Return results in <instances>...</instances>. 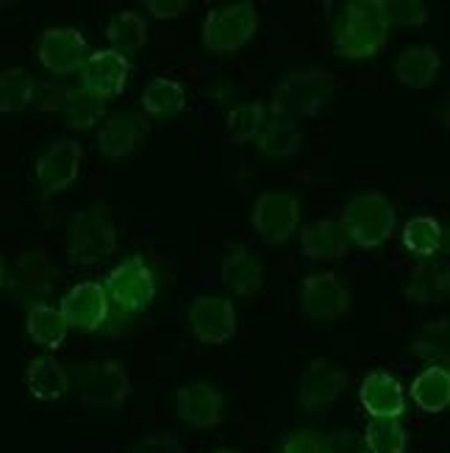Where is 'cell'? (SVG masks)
Here are the masks:
<instances>
[{"label":"cell","instance_id":"6da1fadb","mask_svg":"<svg viewBox=\"0 0 450 453\" xmlns=\"http://www.w3.org/2000/svg\"><path fill=\"white\" fill-rule=\"evenodd\" d=\"M386 36L384 0H350L334 26V50L342 58H376L386 48Z\"/></svg>","mask_w":450,"mask_h":453},{"label":"cell","instance_id":"7a4b0ae2","mask_svg":"<svg viewBox=\"0 0 450 453\" xmlns=\"http://www.w3.org/2000/svg\"><path fill=\"white\" fill-rule=\"evenodd\" d=\"M331 95H334V75L323 70H298L281 78V84L272 89L270 111L284 120L315 117L325 109Z\"/></svg>","mask_w":450,"mask_h":453},{"label":"cell","instance_id":"3957f363","mask_svg":"<svg viewBox=\"0 0 450 453\" xmlns=\"http://www.w3.org/2000/svg\"><path fill=\"white\" fill-rule=\"evenodd\" d=\"M339 223L347 234V242L359 248H378L393 236L398 214L386 195L362 192L347 201Z\"/></svg>","mask_w":450,"mask_h":453},{"label":"cell","instance_id":"277c9868","mask_svg":"<svg viewBox=\"0 0 450 453\" xmlns=\"http://www.w3.org/2000/svg\"><path fill=\"white\" fill-rule=\"evenodd\" d=\"M67 381L75 398L89 409H117L131 392L126 370L111 359L78 365L75 370H67Z\"/></svg>","mask_w":450,"mask_h":453},{"label":"cell","instance_id":"5b68a950","mask_svg":"<svg viewBox=\"0 0 450 453\" xmlns=\"http://www.w3.org/2000/svg\"><path fill=\"white\" fill-rule=\"evenodd\" d=\"M117 250V231L109 218V209L95 203L78 211L70 234H67V253L75 265H101Z\"/></svg>","mask_w":450,"mask_h":453},{"label":"cell","instance_id":"8992f818","mask_svg":"<svg viewBox=\"0 0 450 453\" xmlns=\"http://www.w3.org/2000/svg\"><path fill=\"white\" fill-rule=\"evenodd\" d=\"M259 28V12L250 0L211 9L203 19V48L209 53H233L245 48Z\"/></svg>","mask_w":450,"mask_h":453},{"label":"cell","instance_id":"52a82bcc","mask_svg":"<svg viewBox=\"0 0 450 453\" xmlns=\"http://www.w3.org/2000/svg\"><path fill=\"white\" fill-rule=\"evenodd\" d=\"M103 289L109 295V303H114L120 311L140 314L156 298V279L142 256H131L109 273Z\"/></svg>","mask_w":450,"mask_h":453},{"label":"cell","instance_id":"ba28073f","mask_svg":"<svg viewBox=\"0 0 450 453\" xmlns=\"http://www.w3.org/2000/svg\"><path fill=\"white\" fill-rule=\"evenodd\" d=\"M250 223L264 245H284L301 228V201L281 189L264 192L253 203Z\"/></svg>","mask_w":450,"mask_h":453},{"label":"cell","instance_id":"9c48e42d","mask_svg":"<svg viewBox=\"0 0 450 453\" xmlns=\"http://www.w3.org/2000/svg\"><path fill=\"white\" fill-rule=\"evenodd\" d=\"M354 295L334 273H315L303 281L301 311L311 323H339L350 314Z\"/></svg>","mask_w":450,"mask_h":453},{"label":"cell","instance_id":"30bf717a","mask_svg":"<svg viewBox=\"0 0 450 453\" xmlns=\"http://www.w3.org/2000/svg\"><path fill=\"white\" fill-rule=\"evenodd\" d=\"M84 162V148L75 140H56L42 150V156L36 159L34 179L36 187L42 189V195H58L75 184L78 173H81Z\"/></svg>","mask_w":450,"mask_h":453},{"label":"cell","instance_id":"8fae6325","mask_svg":"<svg viewBox=\"0 0 450 453\" xmlns=\"http://www.w3.org/2000/svg\"><path fill=\"white\" fill-rule=\"evenodd\" d=\"M36 56L50 75L65 78L72 73H81L89 56V45L87 36L78 28H48L39 36Z\"/></svg>","mask_w":450,"mask_h":453},{"label":"cell","instance_id":"7c38bea8","mask_svg":"<svg viewBox=\"0 0 450 453\" xmlns=\"http://www.w3.org/2000/svg\"><path fill=\"white\" fill-rule=\"evenodd\" d=\"M189 326L203 345H225L237 334V309L225 298L201 295L189 306Z\"/></svg>","mask_w":450,"mask_h":453},{"label":"cell","instance_id":"4fadbf2b","mask_svg":"<svg viewBox=\"0 0 450 453\" xmlns=\"http://www.w3.org/2000/svg\"><path fill=\"white\" fill-rule=\"evenodd\" d=\"M347 372L331 362L315 359L298 381V401L306 411H320L331 403H337L347 392Z\"/></svg>","mask_w":450,"mask_h":453},{"label":"cell","instance_id":"5bb4252c","mask_svg":"<svg viewBox=\"0 0 450 453\" xmlns=\"http://www.w3.org/2000/svg\"><path fill=\"white\" fill-rule=\"evenodd\" d=\"M58 311H62L67 328L97 331V328H103V323L109 318V295L95 281L75 284L62 298Z\"/></svg>","mask_w":450,"mask_h":453},{"label":"cell","instance_id":"9a60e30c","mask_svg":"<svg viewBox=\"0 0 450 453\" xmlns=\"http://www.w3.org/2000/svg\"><path fill=\"white\" fill-rule=\"evenodd\" d=\"M150 134V123L136 111H114L106 117V123L97 134V150L103 159H123L133 153Z\"/></svg>","mask_w":450,"mask_h":453},{"label":"cell","instance_id":"2e32d148","mask_svg":"<svg viewBox=\"0 0 450 453\" xmlns=\"http://www.w3.org/2000/svg\"><path fill=\"white\" fill-rule=\"evenodd\" d=\"M175 409L189 428H214L223 420V392L211 381H189L175 395Z\"/></svg>","mask_w":450,"mask_h":453},{"label":"cell","instance_id":"e0dca14e","mask_svg":"<svg viewBox=\"0 0 450 453\" xmlns=\"http://www.w3.org/2000/svg\"><path fill=\"white\" fill-rule=\"evenodd\" d=\"M131 75V65L128 58L114 53V50H97L89 53L87 62L81 67V87L106 97H117L126 89V81Z\"/></svg>","mask_w":450,"mask_h":453},{"label":"cell","instance_id":"ac0fdd59","mask_svg":"<svg viewBox=\"0 0 450 453\" xmlns=\"http://www.w3.org/2000/svg\"><path fill=\"white\" fill-rule=\"evenodd\" d=\"M359 401L373 420H398L406 411V395L400 381L386 370H376L362 381Z\"/></svg>","mask_w":450,"mask_h":453},{"label":"cell","instance_id":"d6986e66","mask_svg":"<svg viewBox=\"0 0 450 453\" xmlns=\"http://www.w3.org/2000/svg\"><path fill=\"white\" fill-rule=\"evenodd\" d=\"M223 284L240 298H256L264 284V265L250 248H231L223 259Z\"/></svg>","mask_w":450,"mask_h":453},{"label":"cell","instance_id":"ffe728a7","mask_svg":"<svg viewBox=\"0 0 450 453\" xmlns=\"http://www.w3.org/2000/svg\"><path fill=\"white\" fill-rule=\"evenodd\" d=\"M301 250L311 262H337L347 253V234L339 220L320 218L303 228Z\"/></svg>","mask_w":450,"mask_h":453},{"label":"cell","instance_id":"44dd1931","mask_svg":"<svg viewBox=\"0 0 450 453\" xmlns=\"http://www.w3.org/2000/svg\"><path fill=\"white\" fill-rule=\"evenodd\" d=\"M442 70V58L431 45H412L398 56L395 78L408 89H425L437 81Z\"/></svg>","mask_w":450,"mask_h":453},{"label":"cell","instance_id":"7402d4cb","mask_svg":"<svg viewBox=\"0 0 450 453\" xmlns=\"http://www.w3.org/2000/svg\"><path fill=\"white\" fill-rule=\"evenodd\" d=\"M447 292H450V273L445 262L417 267L403 287L406 301L415 306H439L445 303Z\"/></svg>","mask_w":450,"mask_h":453},{"label":"cell","instance_id":"603a6c76","mask_svg":"<svg viewBox=\"0 0 450 453\" xmlns=\"http://www.w3.org/2000/svg\"><path fill=\"white\" fill-rule=\"evenodd\" d=\"M26 389L36 401H58L70 392L67 370L53 357H36L26 367Z\"/></svg>","mask_w":450,"mask_h":453},{"label":"cell","instance_id":"cb8c5ba5","mask_svg":"<svg viewBox=\"0 0 450 453\" xmlns=\"http://www.w3.org/2000/svg\"><path fill=\"white\" fill-rule=\"evenodd\" d=\"M412 398L415 406L425 415H442L450 406V372L439 365L425 367L420 376L412 381Z\"/></svg>","mask_w":450,"mask_h":453},{"label":"cell","instance_id":"d4e9b609","mask_svg":"<svg viewBox=\"0 0 450 453\" xmlns=\"http://www.w3.org/2000/svg\"><path fill=\"white\" fill-rule=\"evenodd\" d=\"M256 148L259 153H264L267 159H289V156H295L303 145V131L298 123L292 120H284V117H272L270 123L262 126L256 140Z\"/></svg>","mask_w":450,"mask_h":453},{"label":"cell","instance_id":"484cf974","mask_svg":"<svg viewBox=\"0 0 450 453\" xmlns=\"http://www.w3.org/2000/svg\"><path fill=\"white\" fill-rule=\"evenodd\" d=\"M106 39H109V50L120 53V56H131L136 50H142L148 45V23L142 14L136 12H120L109 19L106 26Z\"/></svg>","mask_w":450,"mask_h":453},{"label":"cell","instance_id":"4316f807","mask_svg":"<svg viewBox=\"0 0 450 453\" xmlns=\"http://www.w3.org/2000/svg\"><path fill=\"white\" fill-rule=\"evenodd\" d=\"M26 328H28V337L42 345L48 350H58L67 340V323L62 318V311L48 306V303H34L28 309V318H26Z\"/></svg>","mask_w":450,"mask_h":453},{"label":"cell","instance_id":"83f0119b","mask_svg":"<svg viewBox=\"0 0 450 453\" xmlns=\"http://www.w3.org/2000/svg\"><path fill=\"white\" fill-rule=\"evenodd\" d=\"M140 104L153 120H170V117L181 114L187 104V92L179 81H172V78H153L145 87Z\"/></svg>","mask_w":450,"mask_h":453},{"label":"cell","instance_id":"f1b7e54d","mask_svg":"<svg viewBox=\"0 0 450 453\" xmlns=\"http://www.w3.org/2000/svg\"><path fill=\"white\" fill-rule=\"evenodd\" d=\"M36 78L23 67H9L0 73V111L14 114L34 104L36 97Z\"/></svg>","mask_w":450,"mask_h":453},{"label":"cell","instance_id":"f546056e","mask_svg":"<svg viewBox=\"0 0 450 453\" xmlns=\"http://www.w3.org/2000/svg\"><path fill=\"white\" fill-rule=\"evenodd\" d=\"M53 281H56V267L50 265L45 253H26L19 259L17 279H14L19 292L31 295V298H42V295L53 289Z\"/></svg>","mask_w":450,"mask_h":453},{"label":"cell","instance_id":"4dcf8cb0","mask_svg":"<svg viewBox=\"0 0 450 453\" xmlns=\"http://www.w3.org/2000/svg\"><path fill=\"white\" fill-rule=\"evenodd\" d=\"M442 226L434 218H412L403 226V248L417 259H431L442 250Z\"/></svg>","mask_w":450,"mask_h":453},{"label":"cell","instance_id":"1f68e13d","mask_svg":"<svg viewBox=\"0 0 450 453\" xmlns=\"http://www.w3.org/2000/svg\"><path fill=\"white\" fill-rule=\"evenodd\" d=\"M106 114V101L101 95H95L84 87L70 92L67 106H65V120L72 131H89L95 123H101Z\"/></svg>","mask_w":450,"mask_h":453},{"label":"cell","instance_id":"d6a6232c","mask_svg":"<svg viewBox=\"0 0 450 453\" xmlns=\"http://www.w3.org/2000/svg\"><path fill=\"white\" fill-rule=\"evenodd\" d=\"M264 126V106L256 101H248L233 106L225 117V134L233 145H248L259 136Z\"/></svg>","mask_w":450,"mask_h":453},{"label":"cell","instance_id":"836d02e7","mask_svg":"<svg viewBox=\"0 0 450 453\" xmlns=\"http://www.w3.org/2000/svg\"><path fill=\"white\" fill-rule=\"evenodd\" d=\"M412 350L417 359H423L428 365L445 362L450 353V323L442 318V320H431L428 326H423L412 342Z\"/></svg>","mask_w":450,"mask_h":453},{"label":"cell","instance_id":"e575fe53","mask_svg":"<svg viewBox=\"0 0 450 453\" xmlns=\"http://www.w3.org/2000/svg\"><path fill=\"white\" fill-rule=\"evenodd\" d=\"M362 437L370 453H406L408 445L406 428L398 420H370Z\"/></svg>","mask_w":450,"mask_h":453},{"label":"cell","instance_id":"d590c367","mask_svg":"<svg viewBox=\"0 0 450 453\" xmlns=\"http://www.w3.org/2000/svg\"><path fill=\"white\" fill-rule=\"evenodd\" d=\"M386 6V19L389 26H423L431 19V9L420 0H393V4H384Z\"/></svg>","mask_w":450,"mask_h":453},{"label":"cell","instance_id":"8d00e7d4","mask_svg":"<svg viewBox=\"0 0 450 453\" xmlns=\"http://www.w3.org/2000/svg\"><path fill=\"white\" fill-rule=\"evenodd\" d=\"M70 92H72V87L58 84V81H50V84H45V87H36L34 104H36L39 109H42V111H65Z\"/></svg>","mask_w":450,"mask_h":453},{"label":"cell","instance_id":"74e56055","mask_svg":"<svg viewBox=\"0 0 450 453\" xmlns=\"http://www.w3.org/2000/svg\"><path fill=\"white\" fill-rule=\"evenodd\" d=\"M323 440H325V453H370L364 445V437L350 428L334 431V434H328Z\"/></svg>","mask_w":450,"mask_h":453},{"label":"cell","instance_id":"f35d334b","mask_svg":"<svg viewBox=\"0 0 450 453\" xmlns=\"http://www.w3.org/2000/svg\"><path fill=\"white\" fill-rule=\"evenodd\" d=\"M281 453H325V440L315 431H295L284 440Z\"/></svg>","mask_w":450,"mask_h":453},{"label":"cell","instance_id":"ab89813d","mask_svg":"<svg viewBox=\"0 0 450 453\" xmlns=\"http://www.w3.org/2000/svg\"><path fill=\"white\" fill-rule=\"evenodd\" d=\"M145 9L156 19H175L189 9V4L187 0H148Z\"/></svg>","mask_w":450,"mask_h":453},{"label":"cell","instance_id":"60d3db41","mask_svg":"<svg viewBox=\"0 0 450 453\" xmlns=\"http://www.w3.org/2000/svg\"><path fill=\"white\" fill-rule=\"evenodd\" d=\"M131 453H181V450L172 440H145L140 445H133Z\"/></svg>","mask_w":450,"mask_h":453},{"label":"cell","instance_id":"b9f144b4","mask_svg":"<svg viewBox=\"0 0 450 453\" xmlns=\"http://www.w3.org/2000/svg\"><path fill=\"white\" fill-rule=\"evenodd\" d=\"M6 279H9V275H6V262H4V259H0V289H4V287H6Z\"/></svg>","mask_w":450,"mask_h":453},{"label":"cell","instance_id":"7bdbcfd3","mask_svg":"<svg viewBox=\"0 0 450 453\" xmlns=\"http://www.w3.org/2000/svg\"><path fill=\"white\" fill-rule=\"evenodd\" d=\"M211 453H240V450H231V448H217V450H211Z\"/></svg>","mask_w":450,"mask_h":453}]
</instances>
